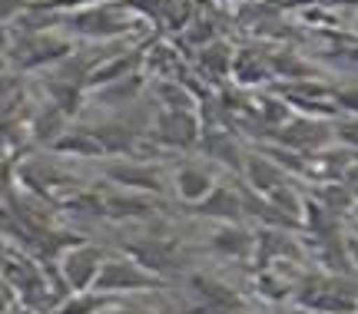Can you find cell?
I'll return each mask as SVG.
<instances>
[{
    "label": "cell",
    "mask_w": 358,
    "mask_h": 314,
    "mask_svg": "<svg viewBox=\"0 0 358 314\" xmlns=\"http://www.w3.org/2000/svg\"><path fill=\"white\" fill-rule=\"evenodd\" d=\"M295 301L312 314H355L358 285L342 275H306L295 281Z\"/></svg>",
    "instance_id": "obj_1"
},
{
    "label": "cell",
    "mask_w": 358,
    "mask_h": 314,
    "mask_svg": "<svg viewBox=\"0 0 358 314\" xmlns=\"http://www.w3.org/2000/svg\"><path fill=\"white\" fill-rule=\"evenodd\" d=\"M73 53V43L53 30H40V33H10V50H7V66L17 73H30V70H50L60 66Z\"/></svg>",
    "instance_id": "obj_2"
},
{
    "label": "cell",
    "mask_w": 358,
    "mask_h": 314,
    "mask_svg": "<svg viewBox=\"0 0 358 314\" xmlns=\"http://www.w3.org/2000/svg\"><path fill=\"white\" fill-rule=\"evenodd\" d=\"M66 30L87 40H120L140 24L129 3H96V7H80L64 13Z\"/></svg>",
    "instance_id": "obj_3"
},
{
    "label": "cell",
    "mask_w": 358,
    "mask_h": 314,
    "mask_svg": "<svg viewBox=\"0 0 358 314\" xmlns=\"http://www.w3.org/2000/svg\"><path fill=\"white\" fill-rule=\"evenodd\" d=\"M103 262H106V251L100 245H90V241H77L57 258V271L64 281L66 294H77V291H93L96 275H100Z\"/></svg>",
    "instance_id": "obj_4"
},
{
    "label": "cell",
    "mask_w": 358,
    "mask_h": 314,
    "mask_svg": "<svg viewBox=\"0 0 358 314\" xmlns=\"http://www.w3.org/2000/svg\"><path fill=\"white\" fill-rule=\"evenodd\" d=\"M156 288H159V278L143 271L129 255H106L100 275H96V285H93V291L110 294V298L123 294V291H156Z\"/></svg>",
    "instance_id": "obj_5"
},
{
    "label": "cell",
    "mask_w": 358,
    "mask_h": 314,
    "mask_svg": "<svg viewBox=\"0 0 358 314\" xmlns=\"http://www.w3.org/2000/svg\"><path fill=\"white\" fill-rule=\"evenodd\" d=\"M123 255H129L143 271H150V275L159 278V281L179 275V271L186 268V258H182V251H179L176 241H156V239L129 241V245H123Z\"/></svg>",
    "instance_id": "obj_6"
},
{
    "label": "cell",
    "mask_w": 358,
    "mask_h": 314,
    "mask_svg": "<svg viewBox=\"0 0 358 314\" xmlns=\"http://www.w3.org/2000/svg\"><path fill=\"white\" fill-rule=\"evenodd\" d=\"M153 139L166 149H189L199 142V116L186 110H163L153 123Z\"/></svg>",
    "instance_id": "obj_7"
},
{
    "label": "cell",
    "mask_w": 358,
    "mask_h": 314,
    "mask_svg": "<svg viewBox=\"0 0 358 314\" xmlns=\"http://www.w3.org/2000/svg\"><path fill=\"white\" fill-rule=\"evenodd\" d=\"M335 133V126H325L319 123V119H299V123H285L279 129V142L282 146H289V149L295 152H302V156H315V152L325 149V142L332 139Z\"/></svg>",
    "instance_id": "obj_8"
},
{
    "label": "cell",
    "mask_w": 358,
    "mask_h": 314,
    "mask_svg": "<svg viewBox=\"0 0 358 314\" xmlns=\"http://www.w3.org/2000/svg\"><path fill=\"white\" fill-rule=\"evenodd\" d=\"M173 188H176V195L182 202L199 205L203 199H209V195L216 192V176H213L206 165L186 163V165H179L176 172H173Z\"/></svg>",
    "instance_id": "obj_9"
},
{
    "label": "cell",
    "mask_w": 358,
    "mask_h": 314,
    "mask_svg": "<svg viewBox=\"0 0 358 314\" xmlns=\"http://www.w3.org/2000/svg\"><path fill=\"white\" fill-rule=\"evenodd\" d=\"M140 63H143L140 47L129 50V53H113V57H106V60L87 76V93H93V89H100V87H110V83L123 80V76L140 73Z\"/></svg>",
    "instance_id": "obj_10"
},
{
    "label": "cell",
    "mask_w": 358,
    "mask_h": 314,
    "mask_svg": "<svg viewBox=\"0 0 358 314\" xmlns=\"http://www.w3.org/2000/svg\"><path fill=\"white\" fill-rule=\"evenodd\" d=\"M243 176H245V182L252 186V192H259L262 199H266L268 192H275L279 186H285V172H282L268 156H259V152H245Z\"/></svg>",
    "instance_id": "obj_11"
},
{
    "label": "cell",
    "mask_w": 358,
    "mask_h": 314,
    "mask_svg": "<svg viewBox=\"0 0 358 314\" xmlns=\"http://www.w3.org/2000/svg\"><path fill=\"white\" fill-rule=\"evenodd\" d=\"M106 176L113 179L116 186H123L127 192H163V179H159L153 165H140V163L113 165V169H106Z\"/></svg>",
    "instance_id": "obj_12"
},
{
    "label": "cell",
    "mask_w": 358,
    "mask_h": 314,
    "mask_svg": "<svg viewBox=\"0 0 358 314\" xmlns=\"http://www.w3.org/2000/svg\"><path fill=\"white\" fill-rule=\"evenodd\" d=\"M192 212H199V215H209V218H222V222H236L239 215L245 212V202L232 192V188L226 186H216V192L209 195V199H203Z\"/></svg>",
    "instance_id": "obj_13"
},
{
    "label": "cell",
    "mask_w": 358,
    "mask_h": 314,
    "mask_svg": "<svg viewBox=\"0 0 358 314\" xmlns=\"http://www.w3.org/2000/svg\"><path fill=\"white\" fill-rule=\"evenodd\" d=\"M199 146H203V152H209L216 163H222V165H229V169H239V172H243L245 152L239 149V142H236L232 136H226L222 129H209V133L199 139Z\"/></svg>",
    "instance_id": "obj_14"
},
{
    "label": "cell",
    "mask_w": 358,
    "mask_h": 314,
    "mask_svg": "<svg viewBox=\"0 0 358 314\" xmlns=\"http://www.w3.org/2000/svg\"><path fill=\"white\" fill-rule=\"evenodd\" d=\"M66 119H70V116H66L64 110H57L53 103H47V106H40L37 116L30 119V136L37 139V142H43V146H53V142L66 133Z\"/></svg>",
    "instance_id": "obj_15"
},
{
    "label": "cell",
    "mask_w": 358,
    "mask_h": 314,
    "mask_svg": "<svg viewBox=\"0 0 358 314\" xmlns=\"http://www.w3.org/2000/svg\"><path fill=\"white\" fill-rule=\"evenodd\" d=\"M53 152H64V156H83V159H96V156H106L103 152V142L96 139L93 129H66L64 136L50 146Z\"/></svg>",
    "instance_id": "obj_16"
},
{
    "label": "cell",
    "mask_w": 358,
    "mask_h": 314,
    "mask_svg": "<svg viewBox=\"0 0 358 314\" xmlns=\"http://www.w3.org/2000/svg\"><path fill=\"white\" fill-rule=\"evenodd\" d=\"M189 288L199 294V304H226V308H243L239 294H236L229 285H222V281H216V278H209V275H192L189 278Z\"/></svg>",
    "instance_id": "obj_17"
},
{
    "label": "cell",
    "mask_w": 358,
    "mask_h": 314,
    "mask_svg": "<svg viewBox=\"0 0 358 314\" xmlns=\"http://www.w3.org/2000/svg\"><path fill=\"white\" fill-rule=\"evenodd\" d=\"M106 308H113V298H110V294H100V291H77V294H66L50 314H103Z\"/></svg>",
    "instance_id": "obj_18"
},
{
    "label": "cell",
    "mask_w": 358,
    "mask_h": 314,
    "mask_svg": "<svg viewBox=\"0 0 358 314\" xmlns=\"http://www.w3.org/2000/svg\"><path fill=\"white\" fill-rule=\"evenodd\" d=\"M140 87H143V73H133V76H123V80L110 83V87L93 89V93H87V96H96L103 106H123V103L136 100Z\"/></svg>",
    "instance_id": "obj_19"
},
{
    "label": "cell",
    "mask_w": 358,
    "mask_h": 314,
    "mask_svg": "<svg viewBox=\"0 0 358 314\" xmlns=\"http://www.w3.org/2000/svg\"><path fill=\"white\" fill-rule=\"evenodd\" d=\"M103 212L113 215V218H150L153 205L143 199L140 192H127V195H110L103 202Z\"/></svg>",
    "instance_id": "obj_20"
},
{
    "label": "cell",
    "mask_w": 358,
    "mask_h": 314,
    "mask_svg": "<svg viewBox=\"0 0 358 314\" xmlns=\"http://www.w3.org/2000/svg\"><path fill=\"white\" fill-rule=\"evenodd\" d=\"M196 63H199L203 76H209V80H213V76H229L232 63H236V53H232L226 43H209L206 50H199Z\"/></svg>",
    "instance_id": "obj_21"
},
{
    "label": "cell",
    "mask_w": 358,
    "mask_h": 314,
    "mask_svg": "<svg viewBox=\"0 0 358 314\" xmlns=\"http://www.w3.org/2000/svg\"><path fill=\"white\" fill-rule=\"evenodd\" d=\"M20 103H24V80L17 70H3L0 73V119H10Z\"/></svg>",
    "instance_id": "obj_22"
},
{
    "label": "cell",
    "mask_w": 358,
    "mask_h": 314,
    "mask_svg": "<svg viewBox=\"0 0 358 314\" xmlns=\"http://www.w3.org/2000/svg\"><path fill=\"white\" fill-rule=\"evenodd\" d=\"M252 245H256V239L245 228H236V225L219 228L216 235H213V248L219 255H245V251H252Z\"/></svg>",
    "instance_id": "obj_23"
},
{
    "label": "cell",
    "mask_w": 358,
    "mask_h": 314,
    "mask_svg": "<svg viewBox=\"0 0 358 314\" xmlns=\"http://www.w3.org/2000/svg\"><path fill=\"white\" fill-rule=\"evenodd\" d=\"M156 93H159V100H163V110H186V113H196V96H192L179 80H159V83H156Z\"/></svg>",
    "instance_id": "obj_24"
},
{
    "label": "cell",
    "mask_w": 358,
    "mask_h": 314,
    "mask_svg": "<svg viewBox=\"0 0 358 314\" xmlns=\"http://www.w3.org/2000/svg\"><path fill=\"white\" fill-rule=\"evenodd\" d=\"M259 294L262 298H272V301H282V298H289V294H295V285H289V281H282V278L268 275V271H262L259 275Z\"/></svg>",
    "instance_id": "obj_25"
},
{
    "label": "cell",
    "mask_w": 358,
    "mask_h": 314,
    "mask_svg": "<svg viewBox=\"0 0 358 314\" xmlns=\"http://www.w3.org/2000/svg\"><path fill=\"white\" fill-rule=\"evenodd\" d=\"M34 7V0H0V24L10 27L17 17L24 10H30Z\"/></svg>",
    "instance_id": "obj_26"
},
{
    "label": "cell",
    "mask_w": 358,
    "mask_h": 314,
    "mask_svg": "<svg viewBox=\"0 0 358 314\" xmlns=\"http://www.w3.org/2000/svg\"><path fill=\"white\" fill-rule=\"evenodd\" d=\"M335 136L342 139V146H348V149L358 152V116H352V119L335 126Z\"/></svg>",
    "instance_id": "obj_27"
},
{
    "label": "cell",
    "mask_w": 358,
    "mask_h": 314,
    "mask_svg": "<svg viewBox=\"0 0 358 314\" xmlns=\"http://www.w3.org/2000/svg\"><path fill=\"white\" fill-rule=\"evenodd\" d=\"M13 304H17V291H13V285L7 278L0 275V314H10Z\"/></svg>",
    "instance_id": "obj_28"
},
{
    "label": "cell",
    "mask_w": 358,
    "mask_h": 314,
    "mask_svg": "<svg viewBox=\"0 0 358 314\" xmlns=\"http://www.w3.org/2000/svg\"><path fill=\"white\" fill-rule=\"evenodd\" d=\"M335 106H338V110H348L352 116H358V89H352V93H335Z\"/></svg>",
    "instance_id": "obj_29"
},
{
    "label": "cell",
    "mask_w": 358,
    "mask_h": 314,
    "mask_svg": "<svg viewBox=\"0 0 358 314\" xmlns=\"http://www.w3.org/2000/svg\"><path fill=\"white\" fill-rule=\"evenodd\" d=\"M186 314H239V308H226V304H196Z\"/></svg>",
    "instance_id": "obj_30"
},
{
    "label": "cell",
    "mask_w": 358,
    "mask_h": 314,
    "mask_svg": "<svg viewBox=\"0 0 358 314\" xmlns=\"http://www.w3.org/2000/svg\"><path fill=\"white\" fill-rule=\"evenodd\" d=\"M7 50H10V27L0 24V57L7 60Z\"/></svg>",
    "instance_id": "obj_31"
},
{
    "label": "cell",
    "mask_w": 358,
    "mask_h": 314,
    "mask_svg": "<svg viewBox=\"0 0 358 314\" xmlns=\"http://www.w3.org/2000/svg\"><path fill=\"white\" fill-rule=\"evenodd\" d=\"M103 314H153V311H146V308H106Z\"/></svg>",
    "instance_id": "obj_32"
},
{
    "label": "cell",
    "mask_w": 358,
    "mask_h": 314,
    "mask_svg": "<svg viewBox=\"0 0 358 314\" xmlns=\"http://www.w3.org/2000/svg\"><path fill=\"white\" fill-rule=\"evenodd\" d=\"M3 70H7V60H3V57H0V73H3Z\"/></svg>",
    "instance_id": "obj_33"
},
{
    "label": "cell",
    "mask_w": 358,
    "mask_h": 314,
    "mask_svg": "<svg viewBox=\"0 0 358 314\" xmlns=\"http://www.w3.org/2000/svg\"><path fill=\"white\" fill-rule=\"evenodd\" d=\"M355 314H358V311H355Z\"/></svg>",
    "instance_id": "obj_34"
}]
</instances>
